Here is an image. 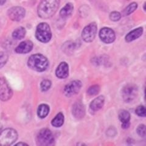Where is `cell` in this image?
I'll return each instance as SVG.
<instances>
[{
	"label": "cell",
	"instance_id": "2",
	"mask_svg": "<svg viewBox=\"0 0 146 146\" xmlns=\"http://www.w3.org/2000/svg\"><path fill=\"white\" fill-rule=\"evenodd\" d=\"M27 65L34 71L43 72L47 70L49 66L48 58L42 54H36L31 56L27 61Z\"/></svg>",
	"mask_w": 146,
	"mask_h": 146
},
{
	"label": "cell",
	"instance_id": "24",
	"mask_svg": "<svg viewBox=\"0 0 146 146\" xmlns=\"http://www.w3.org/2000/svg\"><path fill=\"white\" fill-rule=\"evenodd\" d=\"M51 86V82L49 80L45 79L41 82L40 88L42 91H48Z\"/></svg>",
	"mask_w": 146,
	"mask_h": 146
},
{
	"label": "cell",
	"instance_id": "25",
	"mask_svg": "<svg viewBox=\"0 0 146 146\" xmlns=\"http://www.w3.org/2000/svg\"><path fill=\"white\" fill-rule=\"evenodd\" d=\"M8 55L4 52H0V69L4 66L8 60Z\"/></svg>",
	"mask_w": 146,
	"mask_h": 146
},
{
	"label": "cell",
	"instance_id": "30",
	"mask_svg": "<svg viewBox=\"0 0 146 146\" xmlns=\"http://www.w3.org/2000/svg\"><path fill=\"white\" fill-rule=\"evenodd\" d=\"M17 145H27V144L26 143H19L16 144Z\"/></svg>",
	"mask_w": 146,
	"mask_h": 146
},
{
	"label": "cell",
	"instance_id": "19",
	"mask_svg": "<svg viewBox=\"0 0 146 146\" xmlns=\"http://www.w3.org/2000/svg\"><path fill=\"white\" fill-rule=\"evenodd\" d=\"M49 113V107L46 104H41L37 110V115L40 118H44Z\"/></svg>",
	"mask_w": 146,
	"mask_h": 146
},
{
	"label": "cell",
	"instance_id": "15",
	"mask_svg": "<svg viewBox=\"0 0 146 146\" xmlns=\"http://www.w3.org/2000/svg\"><path fill=\"white\" fill-rule=\"evenodd\" d=\"M119 119L121 122V126L123 129H128L130 126V113L126 110L121 111L119 113Z\"/></svg>",
	"mask_w": 146,
	"mask_h": 146
},
{
	"label": "cell",
	"instance_id": "12",
	"mask_svg": "<svg viewBox=\"0 0 146 146\" xmlns=\"http://www.w3.org/2000/svg\"><path fill=\"white\" fill-rule=\"evenodd\" d=\"M72 115L76 119L83 118L85 115V108L84 105L81 102H76L72 106Z\"/></svg>",
	"mask_w": 146,
	"mask_h": 146
},
{
	"label": "cell",
	"instance_id": "17",
	"mask_svg": "<svg viewBox=\"0 0 146 146\" xmlns=\"http://www.w3.org/2000/svg\"><path fill=\"white\" fill-rule=\"evenodd\" d=\"M105 102V98L103 96H100L95 98L92 102L90 104V109L93 111H99L100 109H101Z\"/></svg>",
	"mask_w": 146,
	"mask_h": 146
},
{
	"label": "cell",
	"instance_id": "27",
	"mask_svg": "<svg viewBox=\"0 0 146 146\" xmlns=\"http://www.w3.org/2000/svg\"><path fill=\"white\" fill-rule=\"evenodd\" d=\"M135 111H136V115L139 116H141V117L145 116V108L143 106H138L136 109Z\"/></svg>",
	"mask_w": 146,
	"mask_h": 146
},
{
	"label": "cell",
	"instance_id": "9",
	"mask_svg": "<svg viewBox=\"0 0 146 146\" xmlns=\"http://www.w3.org/2000/svg\"><path fill=\"white\" fill-rule=\"evenodd\" d=\"M82 86V82L80 80H76L71 82L67 84L64 88V93L68 97L74 96L79 92Z\"/></svg>",
	"mask_w": 146,
	"mask_h": 146
},
{
	"label": "cell",
	"instance_id": "4",
	"mask_svg": "<svg viewBox=\"0 0 146 146\" xmlns=\"http://www.w3.org/2000/svg\"><path fill=\"white\" fill-rule=\"evenodd\" d=\"M54 143V137L52 131L48 129L41 130L36 136V143L41 146L51 145Z\"/></svg>",
	"mask_w": 146,
	"mask_h": 146
},
{
	"label": "cell",
	"instance_id": "5",
	"mask_svg": "<svg viewBox=\"0 0 146 146\" xmlns=\"http://www.w3.org/2000/svg\"><path fill=\"white\" fill-rule=\"evenodd\" d=\"M18 138V133L13 129H6L0 133V145H10L14 143Z\"/></svg>",
	"mask_w": 146,
	"mask_h": 146
},
{
	"label": "cell",
	"instance_id": "23",
	"mask_svg": "<svg viewBox=\"0 0 146 146\" xmlns=\"http://www.w3.org/2000/svg\"><path fill=\"white\" fill-rule=\"evenodd\" d=\"M100 88L98 85H94L91 86L87 90V93L90 96H95L97 95L100 91Z\"/></svg>",
	"mask_w": 146,
	"mask_h": 146
},
{
	"label": "cell",
	"instance_id": "28",
	"mask_svg": "<svg viewBox=\"0 0 146 146\" xmlns=\"http://www.w3.org/2000/svg\"><path fill=\"white\" fill-rule=\"evenodd\" d=\"M137 133L141 137H145V127L144 125L142 124L138 126L137 128Z\"/></svg>",
	"mask_w": 146,
	"mask_h": 146
},
{
	"label": "cell",
	"instance_id": "1",
	"mask_svg": "<svg viewBox=\"0 0 146 146\" xmlns=\"http://www.w3.org/2000/svg\"><path fill=\"white\" fill-rule=\"evenodd\" d=\"M60 0H42L37 9L38 15L43 19L51 18L58 10Z\"/></svg>",
	"mask_w": 146,
	"mask_h": 146
},
{
	"label": "cell",
	"instance_id": "20",
	"mask_svg": "<svg viewBox=\"0 0 146 146\" xmlns=\"http://www.w3.org/2000/svg\"><path fill=\"white\" fill-rule=\"evenodd\" d=\"M64 123V115L63 113H59L51 121V124L55 127H60Z\"/></svg>",
	"mask_w": 146,
	"mask_h": 146
},
{
	"label": "cell",
	"instance_id": "31",
	"mask_svg": "<svg viewBox=\"0 0 146 146\" xmlns=\"http://www.w3.org/2000/svg\"><path fill=\"white\" fill-rule=\"evenodd\" d=\"M145 3H144V7H145ZM144 11H145V7H144Z\"/></svg>",
	"mask_w": 146,
	"mask_h": 146
},
{
	"label": "cell",
	"instance_id": "6",
	"mask_svg": "<svg viewBox=\"0 0 146 146\" xmlns=\"http://www.w3.org/2000/svg\"><path fill=\"white\" fill-rule=\"evenodd\" d=\"M138 87L135 85H127L124 86L122 91L123 99L125 102L127 103L133 102L138 96Z\"/></svg>",
	"mask_w": 146,
	"mask_h": 146
},
{
	"label": "cell",
	"instance_id": "21",
	"mask_svg": "<svg viewBox=\"0 0 146 146\" xmlns=\"http://www.w3.org/2000/svg\"><path fill=\"white\" fill-rule=\"evenodd\" d=\"M26 35V29L23 27H20L16 29L12 34L13 38L15 40H21L25 37Z\"/></svg>",
	"mask_w": 146,
	"mask_h": 146
},
{
	"label": "cell",
	"instance_id": "3",
	"mask_svg": "<svg viewBox=\"0 0 146 146\" xmlns=\"http://www.w3.org/2000/svg\"><path fill=\"white\" fill-rule=\"evenodd\" d=\"M35 36L40 42L48 43L52 38V33L50 26L46 23H41L36 27Z\"/></svg>",
	"mask_w": 146,
	"mask_h": 146
},
{
	"label": "cell",
	"instance_id": "22",
	"mask_svg": "<svg viewBox=\"0 0 146 146\" xmlns=\"http://www.w3.org/2000/svg\"><path fill=\"white\" fill-rule=\"evenodd\" d=\"M137 8H138V4L135 2L131 3L123 11V15L125 16L129 15L135 12Z\"/></svg>",
	"mask_w": 146,
	"mask_h": 146
},
{
	"label": "cell",
	"instance_id": "7",
	"mask_svg": "<svg viewBox=\"0 0 146 146\" xmlns=\"http://www.w3.org/2000/svg\"><path fill=\"white\" fill-rule=\"evenodd\" d=\"M98 31V26L96 23H91L86 26L82 31V38L85 42H93L96 37Z\"/></svg>",
	"mask_w": 146,
	"mask_h": 146
},
{
	"label": "cell",
	"instance_id": "26",
	"mask_svg": "<svg viewBox=\"0 0 146 146\" xmlns=\"http://www.w3.org/2000/svg\"><path fill=\"white\" fill-rule=\"evenodd\" d=\"M121 14L119 12H113L110 14V19L113 21H117L121 19Z\"/></svg>",
	"mask_w": 146,
	"mask_h": 146
},
{
	"label": "cell",
	"instance_id": "16",
	"mask_svg": "<svg viewBox=\"0 0 146 146\" xmlns=\"http://www.w3.org/2000/svg\"><path fill=\"white\" fill-rule=\"evenodd\" d=\"M143 27H138V28L135 29L132 31L128 33L125 36V41L127 42H131L133 41L138 39L140 36L143 35Z\"/></svg>",
	"mask_w": 146,
	"mask_h": 146
},
{
	"label": "cell",
	"instance_id": "29",
	"mask_svg": "<svg viewBox=\"0 0 146 146\" xmlns=\"http://www.w3.org/2000/svg\"><path fill=\"white\" fill-rule=\"evenodd\" d=\"M6 0H0V6L3 5V4L6 3Z\"/></svg>",
	"mask_w": 146,
	"mask_h": 146
},
{
	"label": "cell",
	"instance_id": "13",
	"mask_svg": "<svg viewBox=\"0 0 146 146\" xmlns=\"http://www.w3.org/2000/svg\"><path fill=\"white\" fill-rule=\"evenodd\" d=\"M56 75L59 79H65L69 75V66L66 62L60 63L56 70Z\"/></svg>",
	"mask_w": 146,
	"mask_h": 146
},
{
	"label": "cell",
	"instance_id": "14",
	"mask_svg": "<svg viewBox=\"0 0 146 146\" xmlns=\"http://www.w3.org/2000/svg\"><path fill=\"white\" fill-rule=\"evenodd\" d=\"M33 48V43L29 40L22 42L15 49V52L18 54H26L31 52Z\"/></svg>",
	"mask_w": 146,
	"mask_h": 146
},
{
	"label": "cell",
	"instance_id": "10",
	"mask_svg": "<svg viewBox=\"0 0 146 146\" xmlns=\"http://www.w3.org/2000/svg\"><path fill=\"white\" fill-rule=\"evenodd\" d=\"M26 11L24 8L20 6H15L9 9L7 14L12 21H20L25 16Z\"/></svg>",
	"mask_w": 146,
	"mask_h": 146
},
{
	"label": "cell",
	"instance_id": "18",
	"mask_svg": "<svg viewBox=\"0 0 146 146\" xmlns=\"http://www.w3.org/2000/svg\"><path fill=\"white\" fill-rule=\"evenodd\" d=\"M74 11L73 4L69 3H67L60 11V15L62 18H66L70 17Z\"/></svg>",
	"mask_w": 146,
	"mask_h": 146
},
{
	"label": "cell",
	"instance_id": "8",
	"mask_svg": "<svg viewBox=\"0 0 146 146\" xmlns=\"http://www.w3.org/2000/svg\"><path fill=\"white\" fill-rule=\"evenodd\" d=\"M12 90L6 80L0 78V99L6 101L12 98Z\"/></svg>",
	"mask_w": 146,
	"mask_h": 146
},
{
	"label": "cell",
	"instance_id": "11",
	"mask_svg": "<svg viewBox=\"0 0 146 146\" xmlns=\"http://www.w3.org/2000/svg\"><path fill=\"white\" fill-rule=\"evenodd\" d=\"M99 37L105 43H111L116 38L115 32L109 27H104L99 32Z\"/></svg>",
	"mask_w": 146,
	"mask_h": 146
}]
</instances>
